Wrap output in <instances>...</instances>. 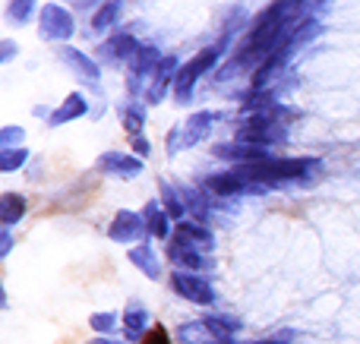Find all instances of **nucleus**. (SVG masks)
I'll return each mask as SVG.
<instances>
[{
    "label": "nucleus",
    "mask_w": 360,
    "mask_h": 344,
    "mask_svg": "<svg viewBox=\"0 0 360 344\" xmlns=\"http://www.w3.org/2000/svg\"><path fill=\"white\" fill-rule=\"evenodd\" d=\"M291 107H269L262 114L243 117V124L237 126V139L240 143H253V145H272V143H285L288 139V120H291Z\"/></svg>",
    "instance_id": "nucleus-1"
},
{
    "label": "nucleus",
    "mask_w": 360,
    "mask_h": 344,
    "mask_svg": "<svg viewBox=\"0 0 360 344\" xmlns=\"http://www.w3.org/2000/svg\"><path fill=\"white\" fill-rule=\"evenodd\" d=\"M221 57V48H205V51H199L193 60H186L184 67H180V73H177V79H174V98L180 101V105H190V98H193V88H196V82L202 79L205 73H209L212 67H215V60Z\"/></svg>",
    "instance_id": "nucleus-2"
},
{
    "label": "nucleus",
    "mask_w": 360,
    "mask_h": 344,
    "mask_svg": "<svg viewBox=\"0 0 360 344\" xmlns=\"http://www.w3.org/2000/svg\"><path fill=\"white\" fill-rule=\"evenodd\" d=\"M73 16H70V10H63L60 4H44L41 13H38V35L44 38V41H67V38H73Z\"/></svg>",
    "instance_id": "nucleus-3"
},
{
    "label": "nucleus",
    "mask_w": 360,
    "mask_h": 344,
    "mask_svg": "<svg viewBox=\"0 0 360 344\" xmlns=\"http://www.w3.org/2000/svg\"><path fill=\"white\" fill-rule=\"evenodd\" d=\"M171 288H174L177 297L196 303V307H209V303H215V291H212V284L205 282V278L193 275V272L174 269V275H171Z\"/></svg>",
    "instance_id": "nucleus-4"
},
{
    "label": "nucleus",
    "mask_w": 360,
    "mask_h": 344,
    "mask_svg": "<svg viewBox=\"0 0 360 344\" xmlns=\"http://www.w3.org/2000/svg\"><path fill=\"white\" fill-rule=\"evenodd\" d=\"M212 155L224 158V161H234V164H253V161H269V158H272L266 145L240 143V139H234V143H218L215 149H212Z\"/></svg>",
    "instance_id": "nucleus-5"
},
{
    "label": "nucleus",
    "mask_w": 360,
    "mask_h": 344,
    "mask_svg": "<svg viewBox=\"0 0 360 344\" xmlns=\"http://www.w3.org/2000/svg\"><path fill=\"white\" fill-rule=\"evenodd\" d=\"M146 218L136 212H117L111 221V227H108V237L114 240V244H133V240L146 237Z\"/></svg>",
    "instance_id": "nucleus-6"
},
{
    "label": "nucleus",
    "mask_w": 360,
    "mask_h": 344,
    "mask_svg": "<svg viewBox=\"0 0 360 344\" xmlns=\"http://www.w3.org/2000/svg\"><path fill=\"white\" fill-rule=\"evenodd\" d=\"M98 171L101 174H111V177H139L143 174V158L139 155H124V152H105L98 158Z\"/></svg>",
    "instance_id": "nucleus-7"
},
{
    "label": "nucleus",
    "mask_w": 360,
    "mask_h": 344,
    "mask_svg": "<svg viewBox=\"0 0 360 344\" xmlns=\"http://www.w3.org/2000/svg\"><path fill=\"white\" fill-rule=\"evenodd\" d=\"M168 259L174 263V269H190V272L212 269V259L202 256V250H196V246L184 244V240H177V237L168 240Z\"/></svg>",
    "instance_id": "nucleus-8"
},
{
    "label": "nucleus",
    "mask_w": 360,
    "mask_h": 344,
    "mask_svg": "<svg viewBox=\"0 0 360 344\" xmlns=\"http://www.w3.org/2000/svg\"><path fill=\"white\" fill-rule=\"evenodd\" d=\"M177 73H180V67H177V57H165V60L158 63L155 76H152L149 88H146V101H149V105H162V101H165V95H168V86L174 88Z\"/></svg>",
    "instance_id": "nucleus-9"
},
{
    "label": "nucleus",
    "mask_w": 360,
    "mask_h": 344,
    "mask_svg": "<svg viewBox=\"0 0 360 344\" xmlns=\"http://www.w3.org/2000/svg\"><path fill=\"white\" fill-rule=\"evenodd\" d=\"M202 187L209 190L212 196H221V199H231V196H240V193H256L247 180L234 174V171H218V174H209L202 180Z\"/></svg>",
    "instance_id": "nucleus-10"
},
{
    "label": "nucleus",
    "mask_w": 360,
    "mask_h": 344,
    "mask_svg": "<svg viewBox=\"0 0 360 344\" xmlns=\"http://www.w3.org/2000/svg\"><path fill=\"white\" fill-rule=\"evenodd\" d=\"M212 120H215V114H212V111H196V114H190V117L180 124V152L190 149V145H196V143H202V139L209 136Z\"/></svg>",
    "instance_id": "nucleus-11"
},
{
    "label": "nucleus",
    "mask_w": 360,
    "mask_h": 344,
    "mask_svg": "<svg viewBox=\"0 0 360 344\" xmlns=\"http://www.w3.org/2000/svg\"><path fill=\"white\" fill-rule=\"evenodd\" d=\"M139 44L143 41H136L130 32H117V35H111L108 41L98 44V57H105V60H127L130 63V57L139 51Z\"/></svg>",
    "instance_id": "nucleus-12"
},
{
    "label": "nucleus",
    "mask_w": 360,
    "mask_h": 344,
    "mask_svg": "<svg viewBox=\"0 0 360 344\" xmlns=\"http://www.w3.org/2000/svg\"><path fill=\"white\" fill-rule=\"evenodd\" d=\"M86 114H89V101H86V95L73 92V95H67V98H63V105H60V107H54V111H51L48 124H51V126H63V124H70V120L86 117Z\"/></svg>",
    "instance_id": "nucleus-13"
},
{
    "label": "nucleus",
    "mask_w": 360,
    "mask_h": 344,
    "mask_svg": "<svg viewBox=\"0 0 360 344\" xmlns=\"http://www.w3.org/2000/svg\"><path fill=\"white\" fill-rule=\"evenodd\" d=\"M174 237H177V240H184V244H190V246H196V250H205V253H209L212 246H215L212 227H205L202 221H180Z\"/></svg>",
    "instance_id": "nucleus-14"
},
{
    "label": "nucleus",
    "mask_w": 360,
    "mask_h": 344,
    "mask_svg": "<svg viewBox=\"0 0 360 344\" xmlns=\"http://www.w3.org/2000/svg\"><path fill=\"white\" fill-rule=\"evenodd\" d=\"M60 57L67 60V67L73 70V73H79L82 79H89V82H98L101 79V63L98 60H92L89 54H82V51H76V48H63L60 51Z\"/></svg>",
    "instance_id": "nucleus-15"
},
{
    "label": "nucleus",
    "mask_w": 360,
    "mask_h": 344,
    "mask_svg": "<svg viewBox=\"0 0 360 344\" xmlns=\"http://www.w3.org/2000/svg\"><path fill=\"white\" fill-rule=\"evenodd\" d=\"M143 218H146V227H149V234L152 237H171V215L165 212V206L162 202H155V199H149L146 202V209H143Z\"/></svg>",
    "instance_id": "nucleus-16"
},
{
    "label": "nucleus",
    "mask_w": 360,
    "mask_h": 344,
    "mask_svg": "<svg viewBox=\"0 0 360 344\" xmlns=\"http://www.w3.org/2000/svg\"><path fill=\"white\" fill-rule=\"evenodd\" d=\"M146 326H149V313H146L139 303H130L127 313H124V338L127 341H143Z\"/></svg>",
    "instance_id": "nucleus-17"
},
{
    "label": "nucleus",
    "mask_w": 360,
    "mask_h": 344,
    "mask_svg": "<svg viewBox=\"0 0 360 344\" xmlns=\"http://www.w3.org/2000/svg\"><path fill=\"white\" fill-rule=\"evenodd\" d=\"M177 341L180 344H215L221 338L209 329V322L199 319V322H184V326L177 329Z\"/></svg>",
    "instance_id": "nucleus-18"
},
{
    "label": "nucleus",
    "mask_w": 360,
    "mask_h": 344,
    "mask_svg": "<svg viewBox=\"0 0 360 344\" xmlns=\"http://www.w3.org/2000/svg\"><path fill=\"white\" fill-rule=\"evenodd\" d=\"M130 263L136 265L146 278H152V282H155V278H162V265H158V259H155V253H152L149 244L133 246V250H130Z\"/></svg>",
    "instance_id": "nucleus-19"
},
{
    "label": "nucleus",
    "mask_w": 360,
    "mask_h": 344,
    "mask_svg": "<svg viewBox=\"0 0 360 344\" xmlns=\"http://www.w3.org/2000/svg\"><path fill=\"white\" fill-rule=\"evenodd\" d=\"M25 209H29L25 196H19V193H4L0 196V221H4V227H13L16 221H22Z\"/></svg>",
    "instance_id": "nucleus-20"
},
{
    "label": "nucleus",
    "mask_w": 360,
    "mask_h": 344,
    "mask_svg": "<svg viewBox=\"0 0 360 344\" xmlns=\"http://www.w3.org/2000/svg\"><path fill=\"white\" fill-rule=\"evenodd\" d=\"M177 190H180V196H184V202H186V212H193L199 221H202L205 215L212 212V202H209V196H205V190L180 187V183H177Z\"/></svg>",
    "instance_id": "nucleus-21"
},
{
    "label": "nucleus",
    "mask_w": 360,
    "mask_h": 344,
    "mask_svg": "<svg viewBox=\"0 0 360 344\" xmlns=\"http://www.w3.org/2000/svg\"><path fill=\"white\" fill-rule=\"evenodd\" d=\"M146 107L143 105H124L120 107V124H124V130L130 133L133 139L136 136H143V126H146Z\"/></svg>",
    "instance_id": "nucleus-22"
},
{
    "label": "nucleus",
    "mask_w": 360,
    "mask_h": 344,
    "mask_svg": "<svg viewBox=\"0 0 360 344\" xmlns=\"http://www.w3.org/2000/svg\"><path fill=\"white\" fill-rule=\"evenodd\" d=\"M158 187H162V202H165V212L171 215V218H184L186 215V202H184V196H180V190L174 187V183H168V180H158Z\"/></svg>",
    "instance_id": "nucleus-23"
},
{
    "label": "nucleus",
    "mask_w": 360,
    "mask_h": 344,
    "mask_svg": "<svg viewBox=\"0 0 360 344\" xmlns=\"http://www.w3.org/2000/svg\"><path fill=\"white\" fill-rule=\"evenodd\" d=\"M120 16V0H105L92 16V32H108Z\"/></svg>",
    "instance_id": "nucleus-24"
},
{
    "label": "nucleus",
    "mask_w": 360,
    "mask_h": 344,
    "mask_svg": "<svg viewBox=\"0 0 360 344\" xmlns=\"http://www.w3.org/2000/svg\"><path fill=\"white\" fill-rule=\"evenodd\" d=\"M35 10H38L35 0H6V19L13 25H25L35 16Z\"/></svg>",
    "instance_id": "nucleus-25"
},
{
    "label": "nucleus",
    "mask_w": 360,
    "mask_h": 344,
    "mask_svg": "<svg viewBox=\"0 0 360 344\" xmlns=\"http://www.w3.org/2000/svg\"><path fill=\"white\" fill-rule=\"evenodd\" d=\"M25 161H29V152L25 149H0V171H4V174L19 171Z\"/></svg>",
    "instance_id": "nucleus-26"
},
{
    "label": "nucleus",
    "mask_w": 360,
    "mask_h": 344,
    "mask_svg": "<svg viewBox=\"0 0 360 344\" xmlns=\"http://www.w3.org/2000/svg\"><path fill=\"white\" fill-rule=\"evenodd\" d=\"M22 139H25L22 126H4V130H0V149H13V145L22 143Z\"/></svg>",
    "instance_id": "nucleus-27"
},
{
    "label": "nucleus",
    "mask_w": 360,
    "mask_h": 344,
    "mask_svg": "<svg viewBox=\"0 0 360 344\" xmlns=\"http://www.w3.org/2000/svg\"><path fill=\"white\" fill-rule=\"evenodd\" d=\"M89 326L95 329V332H101V335H108L114 329V313H95L92 319H89Z\"/></svg>",
    "instance_id": "nucleus-28"
},
{
    "label": "nucleus",
    "mask_w": 360,
    "mask_h": 344,
    "mask_svg": "<svg viewBox=\"0 0 360 344\" xmlns=\"http://www.w3.org/2000/svg\"><path fill=\"white\" fill-rule=\"evenodd\" d=\"M139 344H171L168 329H165V326H152L149 332H146V338L139 341Z\"/></svg>",
    "instance_id": "nucleus-29"
},
{
    "label": "nucleus",
    "mask_w": 360,
    "mask_h": 344,
    "mask_svg": "<svg viewBox=\"0 0 360 344\" xmlns=\"http://www.w3.org/2000/svg\"><path fill=\"white\" fill-rule=\"evenodd\" d=\"M13 57H16V44H13L10 38H4V41H0V63H10Z\"/></svg>",
    "instance_id": "nucleus-30"
},
{
    "label": "nucleus",
    "mask_w": 360,
    "mask_h": 344,
    "mask_svg": "<svg viewBox=\"0 0 360 344\" xmlns=\"http://www.w3.org/2000/svg\"><path fill=\"white\" fill-rule=\"evenodd\" d=\"M10 250H13V234L10 227H4V234H0V256H10Z\"/></svg>",
    "instance_id": "nucleus-31"
},
{
    "label": "nucleus",
    "mask_w": 360,
    "mask_h": 344,
    "mask_svg": "<svg viewBox=\"0 0 360 344\" xmlns=\"http://www.w3.org/2000/svg\"><path fill=\"white\" fill-rule=\"evenodd\" d=\"M133 152H136V155H139V158H146V155H149V152H152V145H149V139H143V136H136V139H133Z\"/></svg>",
    "instance_id": "nucleus-32"
},
{
    "label": "nucleus",
    "mask_w": 360,
    "mask_h": 344,
    "mask_svg": "<svg viewBox=\"0 0 360 344\" xmlns=\"http://www.w3.org/2000/svg\"><path fill=\"white\" fill-rule=\"evenodd\" d=\"M89 344H124V341H111V338H92Z\"/></svg>",
    "instance_id": "nucleus-33"
}]
</instances>
